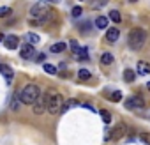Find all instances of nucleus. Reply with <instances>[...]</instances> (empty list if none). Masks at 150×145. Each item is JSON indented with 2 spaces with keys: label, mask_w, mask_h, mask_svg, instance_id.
I'll return each mask as SVG.
<instances>
[{
  "label": "nucleus",
  "mask_w": 150,
  "mask_h": 145,
  "mask_svg": "<svg viewBox=\"0 0 150 145\" xmlns=\"http://www.w3.org/2000/svg\"><path fill=\"white\" fill-rule=\"evenodd\" d=\"M44 97H46V112L51 113V115H60L62 108H64V103H65L64 96L58 94L57 90H46Z\"/></svg>",
  "instance_id": "obj_1"
},
{
  "label": "nucleus",
  "mask_w": 150,
  "mask_h": 145,
  "mask_svg": "<svg viewBox=\"0 0 150 145\" xmlns=\"http://www.w3.org/2000/svg\"><path fill=\"white\" fill-rule=\"evenodd\" d=\"M41 96H42V94H41L39 85L30 83V85H27V87L20 92V101H21V104H30V106H32Z\"/></svg>",
  "instance_id": "obj_2"
},
{
  "label": "nucleus",
  "mask_w": 150,
  "mask_h": 145,
  "mask_svg": "<svg viewBox=\"0 0 150 145\" xmlns=\"http://www.w3.org/2000/svg\"><path fill=\"white\" fill-rule=\"evenodd\" d=\"M127 43H129V48H131V50H134V51L141 50V48L145 46V43H146V32H145L143 28H134V30H131V32H129V37H127Z\"/></svg>",
  "instance_id": "obj_3"
},
{
  "label": "nucleus",
  "mask_w": 150,
  "mask_h": 145,
  "mask_svg": "<svg viewBox=\"0 0 150 145\" xmlns=\"http://www.w3.org/2000/svg\"><path fill=\"white\" fill-rule=\"evenodd\" d=\"M30 16H32V18H35V20H37V23H46V21H50V20H51V13H50L48 6H46V4H42V2L34 4V6L30 7Z\"/></svg>",
  "instance_id": "obj_4"
},
{
  "label": "nucleus",
  "mask_w": 150,
  "mask_h": 145,
  "mask_svg": "<svg viewBox=\"0 0 150 145\" xmlns=\"http://www.w3.org/2000/svg\"><path fill=\"white\" fill-rule=\"evenodd\" d=\"M125 134V124H117L115 127H111L108 133H106V140H110V141H115V140H120L122 136Z\"/></svg>",
  "instance_id": "obj_5"
},
{
  "label": "nucleus",
  "mask_w": 150,
  "mask_h": 145,
  "mask_svg": "<svg viewBox=\"0 0 150 145\" xmlns=\"http://www.w3.org/2000/svg\"><path fill=\"white\" fill-rule=\"evenodd\" d=\"M125 108L127 110H145V99L141 96H132L129 99H125Z\"/></svg>",
  "instance_id": "obj_6"
},
{
  "label": "nucleus",
  "mask_w": 150,
  "mask_h": 145,
  "mask_svg": "<svg viewBox=\"0 0 150 145\" xmlns=\"http://www.w3.org/2000/svg\"><path fill=\"white\" fill-rule=\"evenodd\" d=\"M32 112H34L35 115H42V113L46 112V97H44V94L32 104Z\"/></svg>",
  "instance_id": "obj_7"
},
{
  "label": "nucleus",
  "mask_w": 150,
  "mask_h": 145,
  "mask_svg": "<svg viewBox=\"0 0 150 145\" xmlns=\"http://www.w3.org/2000/svg\"><path fill=\"white\" fill-rule=\"evenodd\" d=\"M4 46H6L7 50H16V48L20 46V39H18L14 34H9V36H6V39H4Z\"/></svg>",
  "instance_id": "obj_8"
},
{
  "label": "nucleus",
  "mask_w": 150,
  "mask_h": 145,
  "mask_svg": "<svg viewBox=\"0 0 150 145\" xmlns=\"http://www.w3.org/2000/svg\"><path fill=\"white\" fill-rule=\"evenodd\" d=\"M20 55H21L23 58H35V50H34V46L23 44V46L20 48Z\"/></svg>",
  "instance_id": "obj_9"
},
{
  "label": "nucleus",
  "mask_w": 150,
  "mask_h": 145,
  "mask_svg": "<svg viewBox=\"0 0 150 145\" xmlns=\"http://www.w3.org/2000/svg\"><path fill=\"white\" fill-rule=\"evenodd\" d=\"M23 41H25V44L34 46V44H37V43L41 41V37H39L37 34H34V32H27V34L23 36Z\"/></svg>",
  "instance_id": "obj_10"
},
{
  "label": "nucleus",
  "mask_w": 150,
  "mask_h": 145,
  "mask_svg": "<svg viewBox=\"0 0 150 145\" xmlns=\"http://www.w3.org/2000/svg\"><path fill=\"white\" fill-rule=\"evenodd\" d=\"M118 36H120V30L115 28V27H110V28L106 30V41H108V43H115V41L118 39Z\"/></svg>",
  "instance_id": "obj_11"
},
{
  "label": "nucleus",
  "mask_w": 150,
  "mask_h": 145,
  "mask_svg": "<svg viewBox=\"0 0 150 145\" xmlns=\"http://www.w3.org/2000/svg\"><path fill=\"white\" fill-rule=\"evenodd\" d=\"M138 72H139V75H143V76L150 75V64L145 62V60H139L138 62Z\"/></svg>",
  "instance_id": "obj_12"
},
{
  "label": "nucleus",
  "mask_w": 150,
  "mask_h": 145,
  "mask_svg": "<svg viewBox=\"0 0 150 145\" xmlns=\"http://www.w3.org/2000/svg\"><path fill=\"white\" fill-rule=\"evenodd\" d=\"M0 72H2V75L6 76V80H7V82H11V80H13V75H14V72H13V69H11L7 64H0Z\"/></svg>",
  "instance_id": "obj_13"
},
{
  "label": "nucleus",
  "mask_w": 150,
  "mask_h": 145,
  "mask_svg": "<svg viewBox=\"0 0 150 145\" xmlns=\"http://www.w3.org/2000/svg\"><path fill=\"white\" fill-rule=\"evenodd\" d=\"M20 106H21V101H20V92H16V94L13 96V99H11L9 108H11L13 112H18V110H20Z\"/></svg>",
  "instance_id": "obj_14"
},
{
  "label": "nucleus",
  "mask_w": 150,
  "mask_h": 145,
  "mask_svg": "<svg viewBox=\"0 0 150 145\" xmlns=\"http://www.w3.org/2000/svg\"><path fill=\"white\" fill-rule=\"evenodd\" d=\"M92 78V72L88 71V69H80L78 71V80L80 82H87V80H90Z\"/></svg>",
  "instance_id": "obj_15"
},
{
  "label": "nucleus",
  "mask_w": 150,
  "mask_h": 145,
  "mask_svg": "<svg viewBox=\"0 0 150 145\" xmlns=\"http://www.w3.org/2000/svg\"><path fill=\"white\" fill-rule=\"evenodd\" d=\"M101 64H103V65H111V64H113V55H111L110 51H104V53L101 55Z\"/></svg>",
  "instance_id": "obj_16"
},
{
  "label": "nucleus",
  "mask_w": 150,
  "mask_h": 145,
  "mask_svg": "<svg viewBox=\"0 0 150 145\" xmlns=\"http://www.w3.org/2000/svg\"><path fill=\"white\" fill-rule=\"evenodd\" d=\"M96 27L108 30V18H106V16H97V18H96Z\"/></svg>",
  "instance_id": "obj_17"
},
{
  "label": "nucleus",
  "mask_w": 150,
  "mask_h": 145,
  "mask_svg": "<svg viewBox=\"0 0 150 145\" xmlns=\"http://www.w3.org/2000/svg\"><path fill=\"white\" fill-rule=\"evenodd\" d=\"M134 78H136V71H132V69H125V71H124V80H125L127 83L134 82Z\"/></svg>",
  "instance_id": "obj_18"
},
{
  "label": "nucleus",
  "mask_w": 150,
  "mask_h": 145,
  "mask_svg": "<svg viewBox=\"0 0 150 145\" xmlns=\"http://www.w3.org/2000/svg\"><path fill=\"white\" fill-rule=\"evenodd\" d=\"M78 104H80V103H78L76 99H67V101L64 103V108H62V113H65V112H67L69 108H72V106H78Z\"/></svg>",
  "instance_id": "obj_19"
},
{
  "label": "nucleus",
  "mask_w": 150,
  "mask_h": 145,
  "mask_svg": "<svg viewBox=\"0 0 150 145\" xmlns=\"http://www.w3.org/2000/svg\"><path fill=\"white\" fill-rule=\"evenodd\" d=\"M67 48V44L65 43H57V44H53L51 46V53H60V51H64Z\"/></svg>",
  "instance_id": "obj_20"
},
{
  "label": "nucleus",
  "mask_w": 150,
  "mask_h": 145,
  "mask_svg": "<svg viewBox=\"0 0 150 145\" xmlns=\"http://www.w3.org/2000/svg\"><path fill=\"white\" fill-rule=\"evenodd\" d=\"M9 14H13V9L7 7V6H2L0 7V18H7Z\"/></svg>",
  "instance_id": "obj_21"
},
{
  "label": "nucleus",
  "mask_w": 150,
  "mask_h": 145,
  "mask_svg": "<svg viewBox=\"0 0 150 145\" xmlns=\"http://www.w3.org/2000/svg\"><path fill=\"white\" fill-rule=\"evenodd\" d=\"M110 20L115 21V23H120V21H122V16H120L118 11H111V13H110Z\"/></svg>",
  "instance_id": "obj_22"
},
{
  "label": "nucleus",
  "mask_w": 150,
  "mask_h": 145,
  "mask_svg": "<svg viewBox=\"0 0 150 145\" xmlns=\"http://www.w3.org/2000/svg\"><path fill=\"white\" fill-rule=\"evenodd\" d=\"M110 99H111L113 103L122 101V92H120V90H113V92H111V96H110Z\"/></svg>",
  "instance_id": "obj_23"
},
{
  "label": "nucleus",
  "mask_w": 150,
  "mask_h": 145,
  "mask_svg": "<svg viewBox=\"0 0 150 145\" xmlns=\"http://www.w3.org/2000/svg\"><path fill=\"white\" fill-rule=\"evenodd\" d=\"M99 113H101V119L104 120V124H110V122H111V115H110L108 110H101Z\"/></svg>",
  "instance_id": "obj_24"
},
{
  "label": "nucleus",
  "mask_w": 150,
  "mask_h": 145,
  "mask_svg": "<svg viewBox=\"0 0 150 145\" xmlns=\"http://www.w3.org/2000/svg\"><path fill=\"white\" fill-rule=\"evenodd\" d=\"M42 69L48 72V75H57V67H55L53 64H44V65H42Z\"/></svg>",
  "instance_id": "obj_25"
},
{
  "label": "nucleus",
  "mask_w": 150,
  "mask_h": 145,
  "mask_svg": "<svg viewBox=\"0 0 150 145\" xmlns=\"http://www.w3.org/2000/svg\"><path fill=\"white\" fill-rule=\"evenodd\" d=\"M81 13H83V9H81L80 6H76V7H72V11H71L72 18H80V16H81Z\"/></svg>",
  "instance_id": "obj_26"
},
{
  "label": "nucleus",
  "mask_w": 150,
  "mask_h": 145,
  "mask_svg": "<svg viewBox=\"0 0 150 145\" xmlns=\"http://www.w3.org/2000/svg\"><path fill=\"white\" fill-rule=\"evenodd\" d=\"M139 140H143L146 145H150V134H148V133H141V134H139Z\"/></svg>",
  "instance_id": "obj_27"
},
{
  "label": "nucleus",
  "mask_w": 150,
  "mask_h": 145,
  "mask_svg": "<svg viewBox=\"0 0 150 145\" xmlns=\"http://www.w3.org/2000/svg\"><path fill=\"white\" fill-rule=\"evenodd\" d=\"M76 58H81V60H87V58H88V57H87V50H83V48H81V50H80V53L76 55Z\"/></svg>",
  "instance_id": "obj_28"
},
{
  "label": "nucleus",
  "mask_w": 150,
  "mask_h": 145,
  "mask_svg": "<svg viewBox=\"0 0 150 145\" xmlns=\"http://www.w3.org/2000/svg\"><path fill=\"white\" fill-rule=\"evenodd\" d=\"M44 58H46V55H44V53L35 55V62H44Z\"/></svg>",
  "instance_id": "obj_29"
},
{
  "label": "nucleus",
  "mask_w": 150,
  "mask_h": 145,
  "mask_svg": "<svg viewBox=\"0 0 150 145\" xmlns=\"http://www.w3.org/2000/svg\"><path fill=\"white\" fill-rule=\"evenodd\" d=\"M6 39V36H2V34H0V41H4Z\"/></svg>",
  "instance_id": "obj_30"
},
{
  "label": "nucleus",
  "mask_w": 150,
  "mask_h": 145,
  "mask_svg": "<svg viewBox=\"0 0 150 145\" xmlns=\"http://www.w3.org/2000/svg\"><path fill=\"white\" fill-rule=\"evenodd\" d=\"M146 87H148V90H150V82H148V83H146Z\"/></svg>",
  "instance_id": "obj_31"
}]
</instances>
